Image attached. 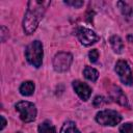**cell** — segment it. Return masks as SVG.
<instances>
[{"mask_svg": "<svg viewBox=\"0 0 133 133\" xmlns=\"http://www.w3.org/2000/svg\"><path fill=\"white\" fill-rule=\"evenodd\" d=\"M50 3V1L37 0H31L27 3V9L23 20V29L26 34L29 35L36 30Z\"/></svg>", "mask_w": 133, "mask_h": 133, "instance_id": "cell-1", "label": "cell"}, {"mask_svg": "<svg viewBox=\"0 0 133 133\" xmlns=\"http://www.w3.org/2000/svg\"><path fill=\"white\" fill-rule=\"evenodd\" d=\"M43 56H44L43 44L39 41H33L26 47L25 57L27 61L34 68H39L42 65Z\"/></svg>", "mask_w": 133, "mask_h": 133, "instance_id": "cell-2", "label": "cell"}, {"mask_svg": "<svg viewBox=\"0 0 133 133\" xmlns=\"http://www.w3.org/2000/svg\"><path fill=\"white\" fill-rule=\"evenodd\" d=\"M16 110L20 114V118L24 123L33 122L36 117V107L33 103L28 101H20L16 104Z\"/></svg>", "mask_w": 133, "mask_h": 133, "instance_id": "cell-3", "label": "cell"}, {"mask_svg": "<svg viewBox=\"0 0 133 133\" xmlns=\"http://www.w3.org/2000/svg\"><path fill=\"white\" fill-rule=\"evenodd\" d=\"M122 121V115L115 111V110H111V109H105V110H101L96 114V122L102 126H116L121 123Z\"/></svg>", "mask_w": 133, "mask_h": 133, "instance_id": "cell-4", "label": "cell"}, {"mask_svg": "<svg viewBox=\"0 0 133 133\" xmlns=\"http://www.w3.org/2000/svg\"><path fill=\"white\" fill-rule=\"evenodd\" d=\"M116 74L119 77V80L125 84V85H132L133 84V77H132V71L131 68L129 65V63L126 60H118L115 63V68H114Z\"/></svg>", "mask_w": 133, "mask_h": 133, "instance_id": "cell-5", "label": "cell"}, {"mask_svg": "<svg viewBox=\"0 0 133 133\" xmlns=\"http://www.w3.org/2000/svg\"><path fill=\"white\" fill-rule=\"evenodd\" d=\"M73 61V56L69 52H58L53 58V68L56 72L62 73L69 70Z\"/></svg>", "mask_w": 133, "mask_h": 133, "instance_id": "cell-6", "label": "cell"}, {"mask_svg": "<svg viewBox=\"0 0 133 133\" xmlns=\"http://www.w3.org/2000/svg\"><path fill=\"white\" fill-rule=\"evenodd\" d=\"M77 36L80 43L84 46H91L96 44L99 41V35L92 31L91 29L85 28V27H80L77 30Z\"/></svg>", "mask_w": 133, "mask_h": 133, "instance_id": "cell-7", "label": "cell"}, {"mask_svg": "<svg viewBox=\"0 0 133 133\" xmlns=\"http://www.w3.org/2000/svg\"><path fill=\"white\" fill-rule=\"evenodd\" d=\"M73 88L75 90V92L78 95V97L83 100V101H87L91 95V88L89 87L88 84L80 81V80H75L72 83Z\"/></svg>", "mask_w": 133, "mask_h": 133, "instance_id": "cell-8", "label": "cell"}, {"mask_svg": "<svg viewBox=\"0 0 133 133\" xmlns=\"http://www.w3.org/2000/svg\"><path fill=\"white\" fill-rule=\"evenodd\" d=\"M111 98L112 100H114L116 103H118L119 105L122 106H128V100H127V97L124 95L123 90L117 87V86H113V88L111 89Z\"/></svg>", "mask_w": 133, "mask_h": 133, "instance_id": "cell-9", "label": "cell"}, {"mask_svg": "<svg viewBox=\"0 0 133 133\" xmlns=\"http://www.w3.org/2000/svg\"><path fill=\"white\" fill-rule=\"evenodd\" d=\"M109 42H110V45H111L113 51L116 54H121L123 52V50H124V43H123V39L118 35H112L109 38Z\"/></svg>", "mask_w": 133, "mask_h": 133, "instance_id": "cell-10", "label": "cell"}, {"mask_svg": "<svg viewBox=\"0 0 133 133\" xmlns=\"http://www.w3.org/2000/svg\"><path fill=\"white\" fill-rule=\"evenodd\" d=\"M34 89H35V86H34V83L32 81H25L21 84L19 90H20V94L22 96H25V97H28V96H31L33 92H34Z\"/></svg>", "mask_w": 133, "mask_h": 133, "instance_id": "cell-11", "label": "cell"}, {"mask_svg": "<svg viewBox=\"0 0 133 133\" xmlns=\"http://www.w3.org/2000/svg\"><path fill=\"white\" fill-rule=\"evenodd\" d=\"M83 75L87 80L95 82V81H97V79L99 77V72L91 66H85L83 70Z\"/></svg>", "mask_w": 133, "mask_h": 133, "instance_id": "cell-12", "label": "cell"}, {"mask_svg": "<svg viewBox=\"0 0 133 133\" xmlns=\"http://www.w3.org/2000/svg\"><path fill=\"white\" fill-rule=\"evenodd\" d=\"M60 133H80V131L78 130V128L74 122L68 121L62 125V127L60 129Z\"/></svg>", "mask_w": 133, "mask_h": 133, "instance_id": "cell-13", "label": "cell"}, {"mask_svg": "<svg viewBox=\"0 0 133 133\" xmlns=\"http://www.w3.org/2000/svg\"><path fill=\"white\" fill-rule=\"evenodd\" d=\"M38 133H56V130L50 121H45L38 126Z\"/></svg>", "mask_w": 133, "mask_h": 133, "instance_id": "cell-14", "label": "cell"}, {"mask_svg": "<svg viewBox=\"0 0 133 133\" xmlns=\"http://www.w3.org/2000/svg\"><path fill=\"white\" fill-rule=\"evenodd\" d=\"M117 6H118V8L121 9V11H122V14L124 15V16H126V17H129L130 15H131V12H132V8L126 3V2H123V1H118L117 3Z\"/></svg>", "mask_w": 133, "mask_h": 133, "instance_id": "cell-15", "label": "cell"}, {"mask_svg": "<svg viewBox=\"0 0 133 133\" xmlns=\"http://www.w3.org/2000/svg\"><path fill=\"white\" fill-rule=\"evenodd\" d=\"M119 133H133V124L125 123L119 127Z\"/></svg>", "mask_w": 133, "mask_h": 133, "instance_id": "cell-16", "label": "cell"}, {"mask_svg": "<svg viewBox=\"0 0 133 133\" xmlns=\"http://www.w3.org/2000/svg\"><path fill=\"white\" fill-rule=\"evenodd\" d=\"M88 57H89V60L91 62H96L98 60V58H99V52H98V50L97 49L90 50L89 53H88Z\"/></svg>", "mask_w": 133, "mask_h": 133, "instance_id": "cell-17", "label": "cell"}, {"mask_svg": "<svg viewBox=\"0 0 133 133\" xmlns=\"http://www.w3.org/2000/svg\"><path fill=\"white\" fill-rule=\"evenodd\" d=\"M8 29L5 26H1L0 29V36H1V42H5L6 38H8Z\"/></svg>", "mask_w": 133, "mask_h": 133, "instance_id": "cell-18", "label": "cell"}, {"mask_svg": "<svg viewBox=\"0 0 133 133\" xmlns=\"http://www.w3.org/2000/svg\"><path fill=\"white\" fill-rule=\"evenodd\" d=\"M64 3L65 4H68V5H71V6H73V7H76V8H79V7H81L82 5H83V1H80V0H71V1H64Z\"/></svg>", "mask_w": 133, "mask_h": 133, "instance_id": "cell-19", "label": "cell"}, {"mask_svg": "<svg viewBox=\"0 0 133 133\" xmlns=\"http://www.w3.org/2000/svg\"><path fill=\"white\" fill-rule=\"evenodd\" d=\"M105 102H106V101H105V99H104L102 96H98V97H96L95 100H94V105L97 106V107H99V106L103 105Z\"/></svg>", "mask_w": 133, "mask_h": 133, "instance_id": "cell-20", "label": "cell"}, {"mask_svg": "<svg viewBox=\"0 0 133 133\" xmlns=\"http://www.w3.org/2000/svg\"><path fill=\"white\" fill-rule=\"evenodd\" d=\"M0 118H1V127H0V130H3L4 129V127H5V125H6V121H5V118H4V116L3 115H1L0 116Z\"/></svg>", "mask_w": 133, "mask_h": 133, "instance_id": "cell-21", "label": "cell"}]
</instances>
